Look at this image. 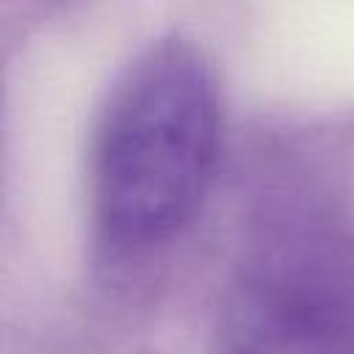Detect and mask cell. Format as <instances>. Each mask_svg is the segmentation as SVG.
Listing matches in <instances>:
<instances>
[{"instance_id":"obj_1","label":"cell","mask_w":354,"mask_h":354,"mask_svg":"<svg viewBox=\"0 0 354 354\" xmlns=\"http://www.w3.org/2000/svg\"><path fill=\"white\" fill-rule=\"evenodd\" d=\"M221 141L218 86L185 41L149 47L113 88L94 138L91 202L119 252L174 238L199 210Z\"/></svg>"},{"instance_id":"obj_2","label":"cell","mask_w":354,"mask_h":354,"mask_svg":"<svg viewBox=\"0 0 354 354\" xmlns=\"http://www.w3.org/2000/svg\"><path fill=\"white\" fill-rule=\"evenodd\" d=\"M218 354H354V238L335 216L266 221L230 279Z\"/></svg>"}]
</instances>
